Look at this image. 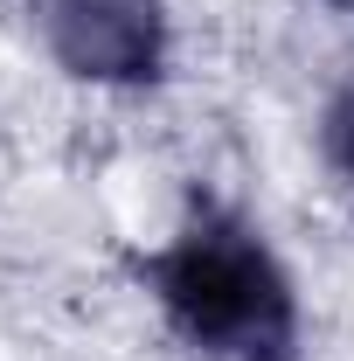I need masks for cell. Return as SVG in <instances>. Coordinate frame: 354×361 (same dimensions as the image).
Returning <instances> with one entry per match:
<instances>
[{
	"label": "cell",
	"mask_w": 354,
	"mask_h": 361,
	"mask_svg": "<svg viewBox=\"0 0 354 361\" xmlns=\"http://www.w3.org/2000/svg\"><path fill=\"white\" fill-rule=\"evenodd\" d=\"M160 313L188 348L216 361H292L299 355V299L264 236L222 209L188 216L174 243L146 264Z\"/></svg>",
	"instance_id": "obj_1"
},
{
	"label": "cell",
	"mask_w": 354,
	"mask_h": 361,
	"mask_svg": "<svg viewBox=\"0 0 354 361\" xmlns=\"http://www.w3.org/2000/svg\"><path fill=\"white\" fill-rule=\"evenodd\" d=\"M35 28L63 70L90 84H146L167 56V14L160 0H28Z\"/></svg>",
	"instance_id": "obj_2"
},
{
	"label": "cell",
	"mask_w": 354,
	"mask_h": 361,
	"mask_svg": "<svg viewBox=\"0 0 354 361\" xmlns=\"http://www.w3.org/2000/svg\"><path fill=\"white\" fill-rule=\"evenodd\" d=\"M326 160H334V174L354 188V77L341 84V97L326 104Z\"/></svg>",
	"instance_id": "obj_3"
}]
</instances>
